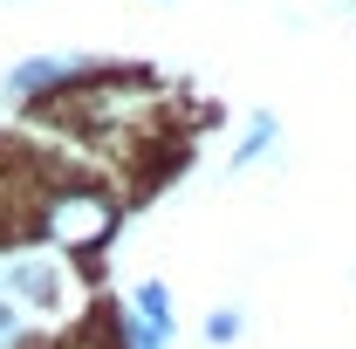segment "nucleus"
Instances as JSON below:
<instances>
[{
  "instance_id": "1",
  "label": "nucleus",
  "mask_w": 356,
  "mask_h": 349,
  "mask_svg": "<svg viewBox=\"0 0 356 349\" xmlns=\"http://www.w3.org/2000/svg\"><path fill=\"white\" fill-rule=\"evenodd\" d=\"M110 226H117V206L103 192H55L48 199V240L55 247H96V240H110Z\"/></svg>"
},
{
  "instance_id": "2",
  "label": "nucleus",
  "mask_w": 356,
  "mask_h": 349,
  "mask_svg": "<svg viewBox=\"0 0 356 349\" xmlns=\"http://www.w3.org/2000/svg\"><path fill=\"white\" fill-rule=\"evenodd\" d=\"M124 329H131V349H165V329H172V295H165V281H144L131 295Z\"/></svg>"
},
{
  "instance_id": "3",
  "label": "nucleus",
  "mask_w": 356,
  "mask_h": 349,
  "mask_svg": "<svg viewBox=\"0 0 356 349\" xmlns=\"http://www.w3.org/2000/svg\"><path fill=\"white\" fill-rule=\"evenodd\" d=\"M0 288L14 295L21 308H48L62 295V281H55V267L35 261V254H14V261H0Z\"/></svg>"
},
{
  "instance_id": "4",
  "label": "nucleus",
  "mask_w": 356,
  "mask_h": 349,
  "mask_svg": "<svg viewBox=\"0 0 356 349\" xmlns=\"http://www.w3.org/2000/svg\"><path fill=\"white\" fill-rule=\"evenodd\" d=\"M69 76V62H21V69H7V96H35V89H48V83H62Z\"/></svg>"
},
{
  "instance_id": "5",
  "label": "nucleus",
  "mask_w": 356,
  "mask_h": 349,
  "mask_svg": "<svg viewBox=\"0 0 356 349\" xmlns=\"http://www.w3.org/2000/svg\"><path fill=\"white\" fill-rule=\"evenodd\" d=\"M267 144H274V117H254V124H247V137H240V151H233V158H240V165H254V158H261Z\"/></svg>"
},
{
  "instance_id": "6",
  "label": "nucleus",
  "mask_w": 356,
  "mask_h": 349,
  "mask_svg": "<svg viewBox=\"0 0 356 349\" xmlns=\"http://www.w3.org/2000/svg\"><path fill=\"white\" fill-rule=\"evenodd\" d=\"M21 329H28V322H21V302L0 288V349H14V343H21Z\"/></svg>"
},
{
  "instance_id": "7",
  "label": "nucleus",
  "mask_w": 356,
  "mask_h": 349,
  "mask_svg": "<svg viewBox=\"0 0 356 349\" xmlns=\"http://www.w3.org/2000/svg\"><path fill=\"white\" fill-rule=\"evenodd\" d=\"M240 336V308H213L206 315V343H233Z\"/></svg>"
}]
</instances>
